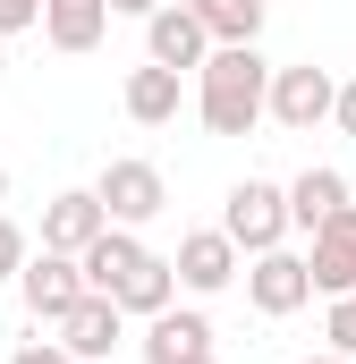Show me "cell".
<instances>
[{"instance_id": "obj_20", "label": "cell", "mask_w": 356, "mask_h": 364, "mask_svg": "<svg viewBox=\"0 0 356 364\" xmlns=\"http://www.w3.org/2000/svg\"><path fill=\"white\" fill-rule=\"evenodd\" d=\"M26 26H43V0H0V43L26 34Z\"/></svg>"}, {"instance_id": "obj_4", "label": "cell", "mask_w": 356, "mask_h": 364, "mask_svg": "<svg viewBox=\"0 0 356 364\" xmlns=\"http://www.w3.org/2000/svg\"><path fill=\"white\" fill-rule=\"evenodd\" d=\"M221 237H229L238 255L280 246V237H288V195H280L271 178H238V186H229V203H221Z\"/></svg>"}, {"instance_id": "obj_25", "label": "cell", "mask_w": 356, "mask_h": 364, "mask_svg": "<svg viewBox=\"0 0 356 364\" xmlns=\"http://www.w3.org/2000/svg\"><path fill=\"white\" fill-rule=\"evenodd\" d=\"M0 203H9V170H0Z\"/></svg>"}, {"instance_id": "obj_23", "label": "cell", "mask_w": 356, "mask_h": 364, "mask_svg": "<svg viewBox=\"0 0 356 364\" xmlns=\"http://www.w3.org/2000/svg\"><path fill=\"white\" fill-rule=\"evenodd\" d=\"M162 0H110V17H153Z\"/></svg>"}, {"instance_id": "obj_1", "label": "cell", "mask_w": 356, "mask_h": 364, "mask_svg": "<svg viewBox=\"0 0 356 364\" xmlns=\"http://www.w3.org/2000/svg\"><path fill=\"white\" fill-rule=\"evenodd\" d=\"M77 272H85V288H93V296H110L119 314H162V305H178L170 263H162L136 229H102L85 255H77Z\"/></svg>"}, {"instance_id": "obj_6", "label": "cell", "mask_w": 356, "mask_h": 364, "mask_svg": "<svg viewBox=\"0 0 356 364\" xmlns=\"http://www.w3.org/2000/svg\"><path fill=\"white\" fill-rule=\"evenodd\" d=\"M246 305H255L263 322H288V314H305V305H314V272H305V255H288V246H263V255L246 263Z\"/></svg>"}, {"instance_id": "obj_10", "label": "cell", "mask_w": 356, "mask_h": 364, "mask_svg": "<svg viewBox=\"0 0 356 364\" xmlns=\"http://www.w3.org/2000/svg\"><path fill=\"white\" fill-rule=\"evenodd\" d=\"M51 331H60V348H68L77 364H110V348L127 339V314H119L110 296H93V288H85V296H77V305H68Z\"/></svg>"}, {"instance_id": "obj_19", "label": "cell", "mask_w": 356, "mask_h": 364, "mask_svg": "<svg viewBox=\"0 0 356 364\" xmlns=\"http://www.w3.org/2000/svg\"><path fill=\"white\" fill-rule=\"evenodd\" d=\"M26 255H34V246H26V229L0 212V279H17V263H26Z\"/></svg>"}, {"instance_id": "obj_13", "label": "cell", "mask_w": 356, "mask_h": 364, "mask_svg": "<svg viewBox=\"0 0 356 364\" xmlns=\"http://www.w3.org/2000/svg\"><path fill=\"white\" fill-rule=\"evenodd\" d=\"M102 229H110V220H102L93 186H68V195H51V203H43V246H51V255H85Z\"/></svg>"}, {"instance_id": "obj_12", "label": "cell", "mask_w": 356, "mask_h": 364, "mask_svg": "<svg viewBox=\"0 0 356 364\" xmlns=\"http://www.w3.org/2000/svg\"><path fill=\"white\" fill-rule=\"evenodd\" d=\"M187 356H212V322H204L195 305L145 314V364H187Z\"/></svg>"}, {"instance_id": "obj_27", "label": "cell", "mask_w": 356, "mask_h": 364, "mask_svg": "<svg viewBox=\"0 0 356 364\" xmlns=\"http://www.w3.org/2000/svg\"><path fill=\"white\" fill-rule=\"evenodd\" d=\"M0 77H9V51H0Z\"/></svg>"}, {"instance_id": "obj_8", "label": "cell", "mask_w": 356, "mask_h": 364, "mask_svg": "<svg viewBox=\"0 0 356 364\" xmlns=\"http://www.w3.org/2000/svg\"><path fill=\"white\" fill-rule=\"evenodd\" d=\"M305 237H314V246H305L314 296H348V288H356V203H340L331 220H314Z\"/></svg>"}, {"instance_id": "obj_5", "label": "cell", "mask_w": 356, "mask_h": 364, "mask_svg": "<svg viewBox=\"0 0 356 364\" xmlns=\"http://www.w3.org/2000/svg\"><path fill=\"white\" fill-rule=\"evenodd\" d=\"M331 93H340V77H331V68H314V60H297V68H271L263 119H280L288 136H314V127L331 119Z\"/></svg>"}, {"instance_id": "obj_7", "label": "cell", "mask_w": 356, "mask_h": 364, "mask_svg": "<svg viewBox=\"0 0 356 364\" xmlns=\"http://www.w3.org/2000/svg\"><path fill=\"white\" fill-rule=\"evenodd\" d=\"M238 272H246V255H238L221 229H187V237H178V255H170V279L187 288V296H221Z\"/></svg>"}, {"instance_id": "obj_9", "label": "cell", "mask_w": 356, "mask_h": 364, "mask_svg": "<svg viewBox=\"0 0 356 364\" xmlns=\"http://www.w3.org/2000/svg\"><path fill=\"white\" fill-rule=\"evenodd\" d=\"M17 296H26V314H34V322H60V314L85 296L77 255H51V246H43V255H26V263H17Z\"/></svg>"}, {"instance_id": "obj_14", "label": "cell", "mask_w": 356, "mask_h": 364, "mask_svg": "<svg viewBox=\"0 0 356 364\" xmlns=\"http://www.w3.org/2000/svg\"><path fill=\"white\" fill-rule=\"evenodd\" d=\"M102 26H110V0H43V43L68 60H85L102 43Z\"/></svg>"}, {"instance_id": "obj_2", "label": "cell", "mask_w": 356, "mask_h": 364, "mask_svg": "<svg viewBox=\"0 0 356 364\" xmlns=\"http://www.w3.org/2000/svg\"><path fill=\"white\" fill-rule=\"evenodd\" d=\"M263 93H271V60L255 43H212L204 51V68H195V119L212 136H255Z\"/></svg>"}, {"instance_id": "obj_15", "label": "cell", "mask_w": 356, "mask_h": 364, "mask_svg": "<svg viewBox=\"0 0 356 364\" xmlns=\"http://www.w3.org/2000/svg\"><path fill=\"white\" fill-rule=\"evenodd\" d=\"M119 102H127L136 127H170L187 85H178V68H153V60H145V68H127V93H119Z\"/></svg>"}, {"instance_id": "obj_3", "label": "cell", "mask_w": 356, "mask_h": 364, "mask_svg": "<svg viewBox=\"0 0 356 364\" xmlns=\"http://www.w3.org/2000/svg\"><path fill=\"white\" fill-rule=\"evenodd\" d=\"M93 203H102V220L110 229H145L162 203H170V186L153 161H136V153H119V161H102V178H93Z\"/></svg>"}, {"instance_id": "obj_26", "label": "cell", "mask_w": 356, "mask_h": 364, "mask_svg": "<svg viewBox=\"0 0 356 364\" xmlns=\"http://www.w3.org/2000/svg\"><path fill=\"white\" fill-rule=\"evenodd\" d=\"M187 364H221V356H187Z\"/></svg>"}, {"instance_id": "obj_11", "label": "cell", "mask_w": 356, "mask_h": 364, "mask_svg": "<svg viewBox=\"0 0 356 364\" xmlns=\"http://www.w3.org/2000/svg\"><path fill=\"white\" fill-rule=\"evenodd\" d=\"M204 51H212V34H204L178 0H162V9L145 17V60H153V68H178V77H187V68H204Z\"/></svg>"}, {"instance_id": "obj_18", "label": "cell", "mask_w": 356, "mask_h": 364, "mask_svg": "<svg viewBox=\"0 0 356 364\" xmlns=\"http://www.w3.org/2000/svg\"><path fill=\"white\" fill-rule=\"evenodd\" d=\"M323 339H331V356H356V288H348V296H331V322H323Z\"/></svg>"}, {"instance_id": "obj_21", "label": "cell", "mask_w": 356, "mask_h": 364, "mask_svg": "<svg viewBox=\"0 0 356 364\" xmlns=\"http://www.w3.org/2000/svg\"><path fill=\"white\" fill-rule=\"evenodd\" d=\"M9 364H77V356H68L60 339H17V356H9Z\"/></svg>"}, {"instance_id": "obj_16", "label": "cell", "mask_w": 356, "mask_h": 364, "mask_svg": "<svg viewBox=\"0 0 356 364\" xmlns=\"http://www.w3.org/2000/svg\"><path fill=\"white\" fill-rule=\"evenodd\" d=\"M280 195H288V229H314V220H331V212L348 203V178H340L331 161H314V170H297Z\"/></svg>"}, {"instance_id": "obj_17", "label": "cell", "mask_w": 356, "mask_h": 364, "mask_svg": "<svg viewBox=\"0 0 356 364\" xmlns=\"http://www.w3.org/2000/svg\"><path fill=\"white\" fill-rule=\"evenodd\" d=\"M212 43H255L263 34V0H178Z\"/></svg>"}, {"instance_id": "obj_24", "label": "cell", "mask_w": 356, "mask_h": 364, "mask_svg": "<svg viewBox=\"0 0 356 364\" xmlns=\"http://www.w3.org/2000/svg\"><path fill=\"white\" fill-rule=\"evenodd\" d=\"M305 364H348V356H305Z\"/></svg>"}, {"instance_id": "obj_22", "label": "cell", "mask_w": 356, "mask_h": 364, "mask_svg": "<svg viewBox=\"0 0 356 364\" xmlns=\"http://www.w3.org/2000/svg\"><path fill=\"white\" fill-rule=\"evenodd\" d=\"M331 119H340V136H356V77L331 93Z\"/></svg>"}]
</instances>
